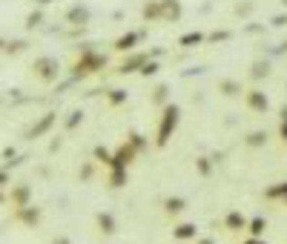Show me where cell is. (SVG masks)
Returning <instances> with one entry per match:
<instances>
[{"instance_id":"obj_1","label":"cell","mask_w":287,"mask_h":244,"mask_svg":"<svg viewBox=\"0 0 287 244\" xmlns=\"http://www.w3.org/2000/svg\"><path fill=\"white\" fill-rule=\"evenodd\" d=\"M66 21H69V23H80V26H84V23L89 21V12H86L84 6H72L69 12H66Z\"/></svg>"},{"instance_id":"obj_2","label":"cell","mask_w":287,"mask_h":244,"mask_svg":"<svg viewBox=\"0 0 287 244\" xmlns=\"http://www.w3.org/2000/svg\"><path fill=\"white\" fill-rule=\"evenodd\" d=\"M161 9H164V17L167 21H175V17H178L181 14V6H178V0H161Z\"/></svg>"},{"instance_id":"obj_3","label":"cell","mask_w":287,"mask_h":244,"mask_svg":"<svg viewBox=\"0 0 287 244\" xmlns=\"http://www.w3.org/2000/svg\"><path fill=\"white\" fill-rule=\"evenodd\" d=\"M37 72H40V75H46V78H49V75H52V69H55V60H52V57H43V60H37Z\"/></svg>"},{"instance_id":"obj_4","label":"cell","mask_w":287,"mask_h":244,"mask_svg":"<svg viewBox=\"0 0 287 244\" xmlns=\"http://www.w3.org/2000/svg\"><path fill=\"white\" fill-rule=\"evenodd\" d=\"M158 14H161V0H155V3H147V6H144V17H147V21H150V17H158Z\"/></svg>"},{"instance_id":"obj_5","label":"cell","mask_w":287,"mask_h":244,"mask_svg":"<svg viewBox=\"0 0 287 244\" xmlns=\"http://www.w3.org/2000/svg\"><path fill=\"white\" fill-rule=\"evenodd\" d=\"M40 21H43V14H40V12H32V14L26 17V26H40Z\"/></svg>"},{"instance_id":"obj_6","label":"cell","mask_w":287,"mask_h":244,"mask_svg":"<svg viewBox=\"0 0 287 244\" xmlns=\"http://www.w3.org/2000/svg\"><path fill=\"white\" fill-rule=\"evenodd\" d=\"M135 40V35H127V37H121V40H118V49H129V43Z\"/></svg>"},{"instance_id":"obj_7","label":"cell","mask_w":287,"mask_h":244,"mask_svg":"<svg viewBox=\"0 0 287 244\" xmlns=\"http://www.w3.org/2000/svg\"><path fill=\"white\" fill-rule=\"evenodd\" d=\"M23 46H26V43H23V40H14V43H9L6 49H9V52H20Z\"/></svg>"},{"instance_id":"obj_8","label":"cell","mask_w":287,"mask_h":244,"mask_svg":"<svg viewBox=\"0 0 287 244\" xmlns=\"http://www.w3.org/2000/svg\"><path fill=\"white\" fill-rule=\"evenodd\" d=\"M37 3H52V0H37Z\"/></svg>"},{"instance_id":"obj_9","label":"cell","mask_w":287,"mask_h":244,"mask_svg":"<svg viewBox=\"0 0 287 244\" xmlns=\"http://www.w3.org/2000/svg\"><path fill=\"white\" fill-rule=\"evenodd\" d=\"M0 49H3V40H0Z\"/></svg>"},{"instance_id":"obj_10","label":"cell","mask_w":287,"mask_h":244,"mask_svg":"<svg viewBox=\"0 0 287 244\" xmlns=\"http://www.w3.org/2000/svg\"><path fill=\"white\" fill-rule=\"evenodd\" d=\"M284 3H287V0H284Z\"/></svg>"}]
</instances>
